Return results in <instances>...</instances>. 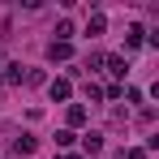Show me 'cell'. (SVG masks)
I'll return each instance as SVG.
<instances>
[{"mask_svg":"<svg viewBox=\"0 0 159 159\" xmlns=\"http://www.w3.org/2000/svg\"><path fill=\"white\" fill-rule=\"evenodd\" d=\"M0 78H4V86H22V82H26V69H22V65H4Z\"/></svg>","mask_w":159,"mask_h":159,"instance_id":"1","label":"cell"},{"mask_svg":"<svg viewBox=\"0 0 159 159\" xmlns=\"http://www.w3.org/2000/svg\"><path fill=\"white\" fill-rule=\"evenodd\" d=\"M142 43H146V30H142V26H138V22H133V26L125 30V48H129V52H133V48H142Z\"/></svg>","mask_w":159,"mask_h":159,"instance_id":"2","label":"cell"},{"mask_svg":"<svg viewBox=\"0 0 159 159\" xmlns=\"http://www.w3.org/2000/svg\"><path fill=\"white\" fill-rule=\"evenodd\" d=\"M65 120H69V129H82V125H86V107H82V103H69Z\"/></svg>","mask_w":159,"mask_h":159,"instance_id":"3","label":"cell"},{"mask_svg":"<svg viewBox=\"0 0 159 159\" xmlns=\"http://www.w3.org/2000/svg\"><path fill=\"white\" fill-rule=\"evenodd\" d=\"M103 69L112 73V78H125V69H129V65H125V56H103Z\"/></svg>","mask_w":159,"mask_h":159,"instance_id":"4","label":"cell"},{"mask_svg":"<svg viewBox=\"0 0 159 159\" xmlns=\"http://www.w3.org/2000/svg\"><path fill=\"white\" fill-rule=\"evenodd\" d=\"M48 90H52V99H56V103H65V99L73 95V86H69V82H65V78H56L52 86H48Z\"/></svg>","mask_w":159,"mask_h":159,"instance_id":"5","label":"cell"},{"mask_svg":"<svg viewBox=\"0 0 159 159\" xmlns=\"http://www.w3.org/2000/svg\"><path fill=\"white\" fill-rule=\"evenodd\" d=\"M48 56H52V60H69V56H73V43H48Z\"/></svg>","mask_w":159,"mask_h":159,"instance_id":"6","label":"cell"},{"mask_svg":"<svg viewBox=\"0 0 159 159\" xmlns=\"http://www.w3.org/2000/svg\"><path fill=\"white\" fill-rule=\"evenodd\" d=\"M13 155H34V138H30V133L13 138Z\"/></svg>","mask_w":159,"mask_h":159,"instance_id":"7","label":"cell"},{"mask_svg":"<svg viewBox=\"0 0 159 159\" xmlns=\"http://www.w3.org/2000/svg\"><path fill=\"white\" fill-rule=\"evenodd\" d=\"M82 146H86L90 155H95V151H103V133H86V138H82Z\"/></svg>","mask_w":159,"mask_h":159,"instance_id":"8","label":"cell"},{"mask_svg":"<svg viewBox=\"0 0 159 159\" xmlns=\"http://www.w3.org/2000/svg\"><path fill=\"white\" fill-rule=\"evenodd\" d=\"M107 22H103V13H90V26H86V34H103Z\"/></svg>","mask_w":159,"mask_h":159,"instance_id":"9","label":"cell"},{"mask_svg":"<svg viewBox=\"0 0 159 159\" xmlns=\"http://www.w3.org/2000/svg\"><path fill=\"white\" fill-rule=\"evenodd\" d=\"M69 39H73V22H60L56 26V43H69Z\"/></svg>","mask_w":159,"mask_h":159,"instance_id":"10","label":"cell"},{"mask_svg":"<svg viewBox=\"0 0 159 159\" xmlns=\"http://www.w3.org/2000/svg\"><path fill=\"white\" fill-rule=\"evenodd\" d=\"M73 142H78L73 129H60V133H56V146H73Z\"/></svg>","mask_w":159,"mask_h":159,"instance_id":"11","label":"cell"},{"mask_svg":"<svg viewBox=\"0 0 159 159\" xmlns=\"http://www.w3.org/2000/svg\"><path fill=\"white\" fill-rule=\"evenodd\" d=\"M103 56L107 52H90V56H86V69H103Z\"/></svg>","mask_w":159,"mask_h":159,"instance_id":"12","label":"cell"},{"mask_svg":"<svg viewBox=\"0 0 159 159\" xmlns=\"http://www.w3.org/2000/svg\"><path fill=\"white\" fill-rule=\"evenodd\" d=\"M86 99H95V103H99V99H103V86H95V82H86Z\"/></svg>","mask_w":159,"mask_h":159,"instance_id":"13","label":"cell"},{"mask_svg":"<svg viewBox=\"0 0 159 159\" xmlns=\"http://www.w3.org/2000/svg\"><path fill=\"white\" fill-rule=\"evenodd\" d=\"M129 159H146V151H142V146H133V151H129Z\"/></svg>","mask_w":159,"mask_h":159,"instance_id":"14","label":"cell"},{"mask_svg":"<svg viewBox=\"0 0 159 159\" xmlns=\"http://www.w3.org/2000/svg\"><path fill=\"white\" fill-rule=\"evenodd\" d=\"M60 159H82V155H60Z\"/></svg>","mask_w":159,"mask_h":159,"instance_id":"15","label":"cell"},{"mask_svg":"<svg viewBox=\"0 0 159 159\" xmlns=\"http://www.w3.org/2000/svg\"><path fill=\"white\" fill-rule=\"evenodd\" d=\"M0 86H4V78H0Z\"/></svg>","mask_w":159,"mask_h":159,"instance_id":"16","label":"cell"}]
</instances>
